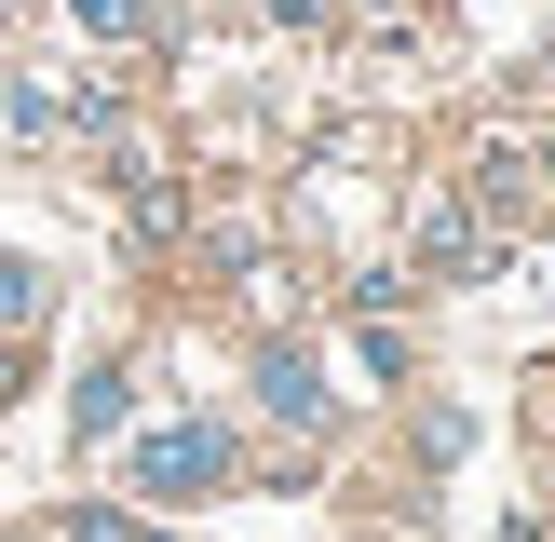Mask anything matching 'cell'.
Returning a JSON list of instances; mask_svg holds the SVG:
<instances>
[{
    "mask_svg": "<svg viewBox=\"0 0 555 542\" xmlns=\"http://www.w3.org/2000/svg\"><path fill=\"white\" fill-rule=\"evenodd\" d=\"M475 204L502 217V231H529L542 217V150H475Z\"/></svg>",
    "mask_w": 555,
    "mask_h": 542,
    "instance_id": "2",
    "label": "cell"
},
{
    "mask_svg": "<svg viewBox=\"0 0 555 542\" xmlns=\"http://www.w3.org/2000/svg\"><path fill=\"white\" fill-rule=\"evenodd\" d=\"M217 461H231V448H217L204 421H177V434H150V448H135V488H150V502H177V488H217Z\"/></svg>",
    "mask_w": 555,
    "mask_h": 542,
    "instance_id": "1",
    "label": "cell"
},
{
    "mask_svg": "<svg viewBox=\"0 0 555 542\" xmlns=\"http://www.w3.org/2000/svg\"><path fill=\"white\" fill-rule=\"evenodd\" d=\"M27 312H41V271H27V258H0V325H27Z\"/></svg>",
    "mask_w": 555,
    "mask_h": 542,
    "instance_id": "6",
    "label": "cell"
},
{
    "mask_svg": "<svg viewBox=\"0 0 555 542\" xmlns=\"http://www.w3.org/2000/svg\"><path fill=\"white\" fill-rule=\"evenodd\" d=\"M68 27H95V41H135V27H150V0H68Z\"/></svg>",
    "mask_w": 555,
    "mask_h": 542,
    "instance_id": "5",
    "label": "cell"
},
{
    "mask_svg": "<svg viewBox=\"0 0 555 542\" xmlns=\"http://www.w3.org/2000/svg\"><path fill=\"white\" fill-rule=\"evenodd\" d=\"M258 393H271V421H298V434H312V421H325V379H312V366H298V352H271V379H258Z\"/></svg>",
    "mask_w": 555,
    "mask_h": 542,
    "instance_id": "4",
    "label": "cell"
},
{
    "mask_svg": "<svg viewBox=\"0 0 555 542\" xmlns=\"http://www.w3.org/2000/svg\"><path fill=\"white\" fill-rule=\"evenodd\" d=\"M421 271H434V285H475V271H488V231H475L461 204H434V217H421Z\"/></svg>",
    "mask_w": 555,
    "mask_h": 542,
    "instance_id": "3",
    "label": "cell"
}]
</instances>
